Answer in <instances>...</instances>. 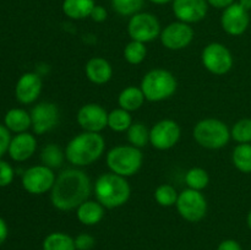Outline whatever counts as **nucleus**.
Masks as SVG:
<instances>
[{
	"instance_id": "nucleus-25",
	"label": "nucleus",
	"mask_w": 251,
	"mask_h": 250,
	"mask_svg": "<svg viewBox=\"0 0 251 250\" xmlns=\"http://www.w3.org/2000/svg\"><path fill=\"white\" fill-rule=\"evenodd\" d=\"M235 168L242 173H251V144H239L232 154Z\"/></svg>"
},
{
	"instance_id": "nucleus-24",
	"label": "nucleus",
	"mask_w": 251,
	"mask_h": 250,
	"mask_svg": "<svg viewBox=\"0 0 251 250\" xmlns=\"http://www.w3.org/2000/svg\"><path fill=\"white\" fill-rule=\"evenodd\" d=\"M42 248L43 250H76L75 239L63 232H53L47 235Z\"/></svg>"
},
{
	"instance_id": "nucleus-17",
	"label": "nucleus",
	"mask_w": 251,
	"mask_h": 250,
	"mask_svg": "<svg viewBox=\"0 0 251 250\" xmlns=\"http://www.w3.org/2000/svg\"><path fill=\"white\" fill-rule=\"evenodd\" d=\"M42 78L34 73H26L19 78L15 87L17 100L22 104L33 103L39 97L42 91Z\"/></svg>"
},
{
	"instance_id": "nucleus-4",
	"label": "nucleus",
	"mask_w": 251,
	"mask_h": 250,
	"mask_svg": "<svg viewBox=\"0 0 251 250\" xmlns=\"http://www.w3.org/2000/svg\"><path fill=\"white\" fill-rule=\"evenodd\" d=\"M140 88L147 100L161 102L172 97L176 91V76L164 69H153L144 76Z\"/></svg>"
},
{
	"instance_id": "nucleus-13",
	"label": "nucleus",
	"mask_w": 251,
	"mask_h": 250,
	"mask_svg": "<svg viewBox=\"0 0 251 250\" xmlns=\"http://www.w3.org/2000/svg\"><path fill=\"white\" fill-rule=\"evenodd\" d=\"M77 123L85 131L100 132L108 126V113L102 105L88 103L78 109Z\"/></svg>"
},
{
	"instance_id": "nucleus-40",
	"label": "nucleus",
	"mask_w": 251,
	"mask_h": 250,
	"mask_svg": "<svg viewBox=\"0 0 251 250\" xmlns=\"http://www.w3.org/2000/svg\"><path fill=\"white\" fill-rule=\"evenodd\" d=\"M7 234H9V229H7L6 222L0 217V245L6 240Z\"/></svg>"
},
{
	"instance_id": "nucleus-31",
	"label": "nucleus",
	"mask_w": 251,
	"mask_h": 250,
	"mask_svg": "<svg viewBox=\"0 0 251 250\" xmlns=\"http://www.w3.org/2000/svg\"><path fill=\"white\" fill-rule=\"evenodd\" d=\"M230 137L238 144H251V119L244 118L233 125Z\"/></svg>"
},
{
	"instance_id": "nucleus-20",
	"label": "nucleus",
	"mask_w": 251,
	"mask_h": 250,
	"mask_svg": "<svg viewBox=\"0 0 251 250\" xmlns=\"http://www.w3.org/2000/svg\"><path fill=\"white\" fill-rule=\"evenodd\" d=\"M77 220L85 225H95L104 217V206L98 201L87 200L77 207Z\"/></svg>"
},
{
	"instance_id": "nucleus-10",
	"label": "nucleus",
	"mask_w": 251,
	"mask_h": 250,
	"mask_svg": "<svg viewBox=\"0 0 251 250\" xmlns=\"http://www.w3.org/2000/svg\"><path fill=\"white\" fill-rule=\"evenodd\" d=\"M55 174L53 169L44 166H34L27 169L22 175V186L25 190L33 195H42L51 190L55 183Z\"/></svg>"
},
{
	"instance_id": "nucleus-26",
	"label": "nucleus",
	"mask_w": 251,
	"mask_h": 250,
	"mask_svg": "<svg viewBox=\"0 0 251 250\" xmlns=\"http://www.w3.org/2000/svg\"><path fill=\"white\" fill-rule=\"evenodd\" d=\"M132 124V118L130 112L118 108V109L112 110L108 113V126L115 132H124L127 131Z\"/></svg>"
},
{
	"instance_id": "nucleus-3",
	"label": "nucleus",
	"mask_w": 251,
	"mask_h": 250,
	"mask_svg": "<svg viewBox=\"0 0 251 250\" xmlns=\"http://www.w3.org/2000/svg\"><path fill=\"white\" fill-rule=\"evenodd\" d=\"M95 195L104 207L115 208L127 202L131 188L125 176L110 172L98 176L95 183Z\"/></svg>"
},
{
	"instance_id": "nucleus-34",
	"label": "nucleus",
	"mask_w": 251,
	"mask_h": 250,
	"mask_svg": "<svg viewBox=\"0 0 251 250\" xmlns=\"http://www.w3.org/2000/svg\"><path fill=\"white\" fill-rule=\"evenodd\" d=\"M14 180V169L7 162L0 159V186H7Z\"/></svg>"
},
{
	"instance_id": "nucleus-27",
	"label": "nucleus",
	"mask_w": 251,
	"mask_h": 250,
	"mask_svg": "<svg viewBox=\"0 0 251 250\" xmlns=\"http://www.w3.org/2000/svg\"><path fill=\"white\" fill-rule=\"evenodd\" d=\"M64 157H65V153H64V152L61 151L60 147L55 144L47 145L41 152L42 163L51 169L59 168V167L63 164Z\"/></svg>"
},
{
	"instance_id": "nucleus-37",
	"label": "nucleus",
	"mask_w": 251,
	"mask_h": 250,
	"mask_svg": "<svg viewBox=\"0 0 251 250\" xmlns=\"http://www.w3.org/2000/svg\"><path fill=\"white\" fill-rule=\"evenodd\" d=\"M107 10L104 9L103 6H100V5H96L95 7H93L92 12H91L90 17L95 22H103L107 20Z\"/></svg>"
},
{
	"instance_id": "nucleus-35",
	"label": "nucleus",
	"mask_w": 251,
	"mask_h": 250,
	"mask_svg": "<svg viewBox=\"0 0 251 250\" xmlns=\"http://www.w3.org/2000/svg\"><path fill=\"white\" fill-rule=\"evenodd\" d=\"M75 239L76 250H91L96 244V239L88 233H81Z\"/></svg>"
},
{
	"instance_id": "nucleus-38",
	"label": "nucleus",
	"mask_w": 251,
	"mask_h": 250,
	"mask_svg": "<svg viewBox=\"0 0 251 250\" xmlns=\"http://www.w3.org/2000/svg\"><path fill=\"white\" fill-rule=\"evenodd\" d=\"M217 250H243L242 245L234 239H226L220 243Z\"/></svg>"
},
{
	"instance_id": "nucleus-41",
	"label": "nucleus",
	"mask_w": 251,
	"mask_h": 250,
	"mask_svg": "<svg viewBox=\"0 0 251 250\" xmlns=\"http://www.w3.org/2000/svg\"><path fill=\"white\" fill-rule=\"evenodd\" d=\"M238 2H239L240 6L244 7L247 11H250L251 10V0H239Z\"/></svg>"
},
{
	"instance_id": "nucleus-1",
	"label": "nucleus",
	"mask_w": 251,
	"mask_h": 250,
	"mask_svg": "<svg viewBox=\"0 0 251 250\" xmlns=\"http://www.w3.org/2000/svg\"><path fill=\"white\" fill-rule=\"evenodd\" d=\"M92 186L87 174L81 169H65L51 188V203L59 211H71L87 201Z\"/></svg>"
},
{
	"instance_id": "nucleus-19",
	"label": "nucleus",
	"mask_w": 251,
	"mask_h": 250,
	"mask_svg": "<svg viewBox=\"0 0 251 250\" xmlns=\"http://www.w3.org/2000/svg\"><path fill=\"white\" fill-rule=\"evenodd\" d=\"M85 73L88 80L92 83H96V85H104V83H107L112 78L113 68L107 59L96 56V58L90 59L87 61Z\"/></svg>"
},
{
	"instance_id": "nucleus-12",
	"label": "nucleus",
	"mask_w": 251,
	"mask_h": 250,
	"mask_svg": "<svg viewBox=\"0 0 251 250\" xmlns=\"http://www.w3.org/2000/svg\"><path fill=\"white\" fill-rule=\"evenodd\" d=\"M162 44L171 50H180L186 48L194 39V29L185 22H173L161 32Z\"/></svg>"
},
{
	"instance_id": "nucleus-9",
	"label": "nucleus",
	"mask_w": 251,
	"mask_h": 250,
	"mask_svg": "<svg viewBox=\"0 0 251 250\" xmlns=\"http://www.w3.org/2000/svg\"><path fill=\"white\" fill-rule=\"evenodd\" d=\"M203 66L215 75H226L233 68V55L229 49L222 43L213 42L205 47L201 55Z\"/></svg>"
},
{
	"instance_id": "nucleus-11",
	"label": "nucleus",
	"mask_w": 251,
	"mask_h": 250,
	"mask_svg": "<svg viewBox=\"0 0 251 250\" xmlns=\"http://www.w3.org/2000/svg\"><path fill=\"white\" fill-rule=\"evenodd\" d=\"M181 130L178 123L172 119L158 122L150 130V142L157 150H169L178 144Z\"/></svg>"
},
{
	"instance_id": "nucleus-6",
	"label": "nucleus",
	"mask_w": 251,
	"mask_h": 250,
	"mask_svg": "<svg viewBox=\"0 0 251 250\" xmlns=\"http://www.w3.org/2000/svg\"><path fill=\"white\" fill-rule=\"evenodd\" d=\"M194 139L208 150H218L225 147L230 140V130L226 123L215 118L202 119L194 127Z\"/></svg>"
},
{
	"instance_id": "nucleus-30",
	"label": "nucleus",
	"mask_w": 251,
	"mask_h": 250,
	"mask_svg": "<svg viewBox=\"0 0 251 250\" xmlns=\"http://www.w3.org/2000/svg\"><path fill=\"white\" fill-rule=\"evenodd\" d=\"M147 54V49L145 43L137 41H131L125 46L124 58L131 65H139L145 60Z\"/></svg>"
},
{
	"instance_id": "nucleus-5",
	"label": "nucleus",
	"mask_w": 251,
	"mask_h": 250,
	"mask_svg": "<svg viewBox=\"0 0 251 250\" xmlns=\"http://www.w3.org/2000/svg\"><path fill=\"white\" fill-rule=\"evenodd\" d=\"M144 162L141 150L131 145L113 147L107 153L108 168L112 173L122 176H131L140 171Z\"/></svg>"
},
{
	"instance_id": "nucleus-15",
	"label": "nucleus",
	"mask_w": 251,
	"mask_h": 250,
	"mask_svg": "<svg viewBox=\"0 0 251 250\" xmlns=\"http://www.w3.org/2000/svg\"><path fill=\"white\" fill-rule=\"evenodd\" d=\"M59 109L54 103L42 102L31 110V120L33 131L37 135L46 134L56 126L59 123Z\"/></svg>"
},
{
	"instance_id": "nucleus-16",
	"label": "nucleus",
	"mask_w": 251,
	"mask_h": 250,
	"mask_svg": "<svg viewBox=\"0 0 251 250\" xmlns=\"http://www.w3.org/2000/svg\"><path fill=\"white\" fill-rule=\"evenodd\" d=\"M208 4L206 0H173V12L185 24H195L206 17Z\"/></svg>"
},
{
	"instance_id": "nucleus-29",
	"label": "nucleus",
	"mask_w": 251,
	"mask_h": 250,
	"mask_svg": "<svg viewBox=\"0 0 251 250\" xmlns=\"http://www.w3.org/2000/svg\"><path fill=\"white\" fill-rule=\"evenodd\" d=\"M185 183L189 189L201 191L208 185V183H210V176H208V173L205 169L195 167V168H191L186 172Z\"/></svg>"
},
{
	"instance_id": "nucleus-42",
	"label": "nucleus",
	"mask_w": 251,
	"mask_h": 250,
	"mask_svg": "<svg viewBox=\"0 0 251 250\" xmlns=\"http://www.w3.org/2000/svg\"><path fill=\"white\" fill-rule=\"evenodd\" d=\"M150 1L153 2V4H157V5H163V4H167V2L173 1V0H150Z\"/></svg>"
},
{
	"instance_id": "nucleus-18",
	"label": "nucleus",
	"mask_w": 251,
	"mask_h": 250,
	"mask_svg": "<svg viewBox=\"0 0 251 250\" xmlns=\"http://www.w3.org/2000/svg\"><path fill=\"white\" fill-rule=\"evenodd\" d=\"M37 140L33 135L28 132L17 134L14 139H11L9 146V154L14 161L24 162L32 157L36 152Z\"/></svg>"
},
{
	"instance_id": "nucleus-43",
	"label": "nucleus",
	"mask_w": 251,
	"mask_h": 250,
	"mask_svg": "<svg viewBox=\"0 0 251 250\" xmlns=\"http://www.w3.org/2000/svg\"><path fill=\"white\" fill-rule=\"evenodd\" d=\"M247 223H248V227H249V228H250V230H251V210L249 211V213H248Z\"/></svg>"
},
{
	"instance_id": "nucleus-2",
	"label": "nucleus",
	"mask_w": 251,
	"mask_h": 250,
	"mask_svg": "<svg viewBox=\"0 0 251 250\" xmlns=\"http://www.w3.org/2000/svg\"><path fill=\"white\" fill-rule=\"evenodd\" d=\"M105 142L100 132H81L70 140L65 157L71 164L85 167L97 161L104 152Z\"/></svg>"
},
{
	"instance_id": "nucleus-39",
	"label": "nucleus",
	"mask_w": 251,
	"mask_h": 250,
	"mask_svg": "<svg viewBox=\"0 0 251 250\" xmlns=\"http://www.w3.org/2000/svg\"><path fill=\"white\" fill-rule=\"evenodd\" d=\"M206 1L216 9H226V7L234 4V0H206Z\"/></svg>"
},
{
	"instance_id": "nucleus-28",
	"label": "nucleus",
	"mask_w": 251,
	"mask_h": 250,
	"mask_svg": "<svg viewBox=\"0 0 251 250\" xmlns=\"http://www.w3.org/2000/svg\"><path fill=\"white\" fill-rule=\"evenodd\" d=\"M127 140L131 146L142 149L150 141V131L144 123H132L127 129Z\"/></svg>"
},
{
	"instance_id": "nucleus-14",
	"label": "nucleus",
	"mask_w": 251,
	"mask_h": 250,
	"mask_svg": "<svg viewBox=\"0 0 251 250\" xmlns=\"http://www.w3.org/2000/svg\"><path fill=\"white\" fill-rule=\"evenodd\" d=\"M250 24L249 11L240 6L239 2H234L226 7L221 17V25L226 33L229 36H240L248 29Z\"/></svg>"
},
{
	"instance_id": "nucleus-21",
	"label": "nucleus",
	"mask_w": 251,
	"mask_h": 250,
	"mask_svg": "<svg viewBox=\"0 0 251 250\" xmlns=\"http://www.w3.org/2000/svg\"><path fill=\"white\" fill-rule=\"evenodd\" d=\"M4 123L5 126L11 131L17 132V134L26 132V130L32 126L31 114H28L26 110L21 109V108H14L6 113Z\"/></svg>"
},
{
	"instance_id": "nucleus-7",
	"label": "nucleus",
	"mask_w": 251,
	"mask_h": 250,
	"mask_svg": "<svg viewBox=\"0 0 251 250\" xmlns=\"http://www.w3.org/2000/svg\"><path fill=\"white\" fill-rule=\"evenodd\" d=\"M176 210L179 215L188 222H200L207 212V201L201 191L185 189L181 191L176 200Z\"/></svg>"
},
{
	"instance_id": "nucleus-33",
	"label": "nucleus",
	"mask_w": 251,
	"mask_h": 250,
	"mask_svg": "<svg viewBox=\"0 0 251 250\" xmlns=\"http://www.w3.org/2000/svg\"><path fill=\"white\" fill-rule=\"evenodd\" d=\"M112 6L122 16H134L144 6V0H112Z\"/></svg>"
},
{
	"instance_id": "nucleus-23",
	"label": "nucleus",
	"mask_w": 251,
	"mask_h": 250,
	"mask_svg": "<svg viewBox=\"0 0 251 250\" xmlns=\"http://www.w3.org/2000/svg\"><path fill=\"white\" fill-rule=\"evenodd\" d=\"M95 6V0H64L63 1L64 14L73 20L90 17Z\"/></svg>"
},
{
	"instance_id": "nucleus-32",
	"label": "nucleus",
	"mask_w": 251,
	"mask_h": 250,
	"mask_svg": "<svg viewBox=\"0 0 251 250\" xmlns=\"http://www.w3.org/2000/svg\"><path fill=\"white\" fill-rule=\"evenodd\" d=\"M178 196L179 194L176 193V188L169 184H162L154 191V199L163 207H171L176 205Z\"/></svg>"
},
{
	"instance_id": "nucleus-8",
	"label": "nucleus",
	"mask_w": 251,
	"mask_h": 250,
	"mask_svg": "<svg viewBox=\"0 0 251 250\" xmlns=\"http://www.w3.org/2000/svg\"><path fill=\"white\" fill-rule=\"evenodd\" d=\"M127 32L132 41L149 43L161 36V25L158 19L150 12H137L130 19Z\"/></svg>"
},
{
	"instance_id": "nucleus-22",
	"label": "nucleus",
	"mask_w": 251,
	"mask_h": 250,
	"mask_svg": "<svg viewBox=\"0 0 251 250\" xmlns=\"http://www.w3.org/2000/svg\"><path fill=\"white\" fill-rule=\"evenodd\" d=\"M145 95L140 87L130 86V87L124 88L119 93L118 97V103L120 108L127 110V112H134V110L140 109L145 102Z\"/></svg>"
},
{
	"instance_id": "nucleus-36",
	"label": "nucleus",
	"mask_w": 251,
	"mask_h": 250,
	"mask_svg": "<svg viewBox=\"0 0 251 250\" xmlns=\"http://www.w3.org/2000/svg\"><path fill=\"white\" fill-rule=\"evenodd\" d=\"M10 142H11V137H10L9 129L6 126L0 125V158L5 152L9 151Z\"/></svg>"
}]
</instances>
